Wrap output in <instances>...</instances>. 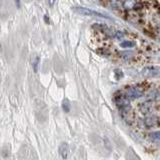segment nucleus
<instances>
[{"label": "nucleus", "mask_w": 160, "mask_h": 160, "mask_svg": "<svg viewBox=\"0 0 160 160\" xmlns=\"http://www.w3.org/2000/svg\"><path fill=\"white\" fill-rule=\"evenodd\" d=\"M73 11L80 14V15H83V16L99 17V18H109V17L106 16L103 13L97 12L95 10L89 9V8H86V7H73Z\"/></svg>", "instance_id": "f257e3e1"}, {"label": "nucleus", "mask_w": 160, "mask_h": 160, "mask_svg": "<svg viewBox=\"0 0 160 160\" xmlns=\"http://www.w3.org/2000/svg\"><path fill=\"white\" fill-rule=\"evenodd\" d=\"M145 94V89L143 87L136 85V86H131L126 91V96L130 100H135L142 97Z\"/></svg>", "instance_id": "f03ea898"}, {"label": "nucleus", "mask_w": 160, "mask_h": 160, "mask_svg": "<svg viewBox=\"0 0 160 160\" xmlns=\"http://www.w3.org/2000/svg\"><path fill=\"white\" fill-rule=\"evenodd\" d=\"M115 103L117 105V107L119 108L122 112H127L131 109V105H130V99L128 98L127 96H116L115 98Z\"/></svg>", "instance_id": "7ed1b4c3"}, {"label": "nucleus", "mask_w": 160, "mask_h": 160, "mask_svg": "<svg viewBox=\"0 0 160 160\" xmlns=\"http://www.w3.org/2000/svg\"><path fill=\"white\" fill-rule=\"evenodd\" d=\"M142 75L144 77H154L160 74V66H147L144 67L142 70Z\"/></svg>", "instance_id": "20e7f679"}, {"label": "nucleus", "mask_w": 160, "mask_h": 160, "mask_svg": "<svg viewBox=\"0 0 160 160\" xmlns=\"http://www.w3.org/2000/svg\"><path fill=\"white\" fill-rule=\"evenodd\" d=\"M144 125L146 126V128H152V127H155L157 123H158V118L154 115H151V116H147L146 118L144 119L143 121Z\"/></svg>", "instance_id": "39448f33"}, {"label": "nucleus", "mask_w": 160, "mask_h": 160, "mask_svg": "<svg viewBox=\"0 0 160 160\" xmlns=\"http://www.w3.org/2000/svg\"><path fill=\"white\" fill-rule=\"evenodd\" d=\"M68 152H69V147L66 142H62L59 145V154L61 155L62 159H66L68 156Z\"/></svg>", "instance_id": "423d86ee"}, {"label": "nucleus", "mask_w": 160, "mask_h": 160, "mask_svg": "<svg viewBox=\"0 0 160 160\" xmlns=\"http://www.w3.org/2000/svg\"><path fill=\"white\" fill-rule=\"evenodd\" d=\"M151 109H152V103L149 101H146L144 103H142L140 105L139 110L142 114H149L151 112Z\"/></svg>", "instance_id": "0eeeda50"}, {"label": "nucleus", "mask_w": 160, "mask_h": 160, "mask_svg": "<svg viewBox=\"0 0 160 160\" xmlns=\"http://www.w3.org/2000/svg\"><path fill=\"white\" fill-rule=\"evenodd\" d=\"M137 6V0H124L123 8L125 10H132Z\"/></svg>", "instance_id": "6e6552de"}, {"label": "nucleus", "mask_w": 160, "mask_h": 160, "mask_svg": "<svg viewBox=\"0 0 160 160\" xmlns=\"http://www.w3.org/2000/svg\"><path fill=\"white\" fill-rule=\"evenodd\" d=\"M148 137H149V139L151 141H160V130L150 133L149 135H148Z\"/></svg>", "instance_id": "1a4fd4ad"}, {"label": "nucleus", "mask_w": 160, "mask_h": 160, "mask_svg": "<svg viewBox=\"0 0 160 160\" xmlns=\"http://www.w3.org/2000/svg\"><path fill=\"white\" fill-rule=\"evenodd\" d=\"M120 46L122 48H130V47H134L135 46V43L132 41H124L122 42L121 44H120Z\"/></svg>", "instance_id": "9d476101"}, {"label": "nucleus", "mask_w": 160, "mask_h": 160, "mask_svg": "<svg viewBox=\"0 0 160 160\" xmlns=\"http://www.w3.org/2000/svg\"><path fill=\"white\" fill-rule=\"evenodd\" d=\"M39 62H40V58L38 56L36 57L35 59H34L33 63H32V67H33V70L34 72L37 73V71H38V66H39Z\"/></svg>", "instance_id": "9b49d317"}, {"label": "nucleus", "mask_w": 160, "mask_h": 160, "mask_svg": "<svg viewBox=\"0 0 160 160\" xmlns=\"http://www.w3.org/2000/svg\"><path fill=\"white\" fill-rule=\"evenodd\" d=\"M62 108H63L64 112H69L70 111V103L67 99L63 100V103H62Z\"/></svg>", "instance_id": "f8f14e48"}, {"label": "nucleus", "mask_w": 160, "mask_h": 160, "mask_svg": "<svg viewBox=\"0 0 160 160\" xmlns=\"http://www.w3.org/2000/svg\"><path fill=\"white\" fill-rule=\"evenodd\" d=\"M15 5L17 8H20V6H21V1L20 0H15Z\"/></svg>", "instance_id": "ddd939ff"}, {"label": "nucleus", "mask_w": 160, "mask_h": 160, "mask_svg": "<svg viewBox=\"0 0 160 160\" xmlns=\"http://www.w3.org/2000/svg\"><path fill=\"white\" fill-rule=\"evenodd\" d=\"M155 97H156V99H157V100H160V89L156 92V95H155Z\"/></svg>", "instance_id": "4468645a"}, {"label": "nucleus", "mask_w": 160, "mask_h": 160, "mask_svg": "<svg viewBox=\"0 0 160 160\" xmlns=\"http://www.w3.org/2000/svg\"><path fill=\"white\" fill-rule=\"evenodd\" d=\"M53 4H54V0H49V5H50V6H53Z\"/></svg>", "instance_id": "2eb2a0df"}, {"label": "nucleus", "mask_w": 160, "mask_h": 160, "mask_svg": "<svg viewBox=\"0 0 160 160\" xmlns=\"http://www.w3.org/2000/svg\"><path fill=\"white\" fill-rule=\"evenodd\" d=\"M0 5H1V0H0Z\"/></svg>", "instance_id": "dca6fc26"}]
</instances>
